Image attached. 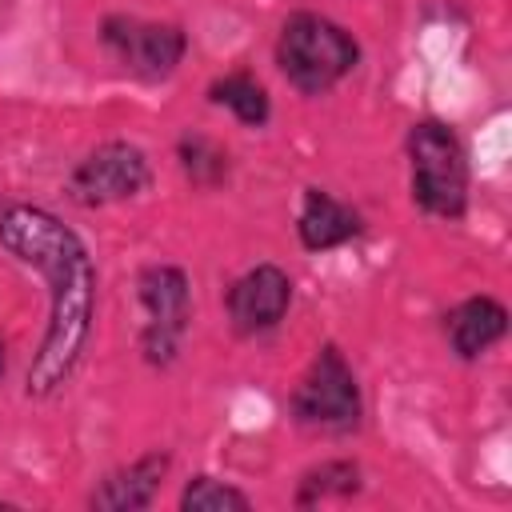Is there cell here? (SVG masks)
Returning a JSON list of instances; mask_svg holds the SVG:
<instances>
[{"instance_id":"cell-1","label":"cell","mask_w":512,"mask_h":512,"mask_svg":"<svg viewBox=\"0 0 512 512\" xmlns=\"http://www.w3.org/2000/svg\"><path fill=\"white\" fill-rule=\"evenodd\" d=\"M0 248L48 284V324L28 364L24 396L52 400L72 384L92 340L100 284L92 248L64 216L28 200H0Z\"/></svg>"},{"instance_id":"cell-2","label":"cell","mask_w":512,"mask_h":512,"mask_svg":"<svg viewBox=\"0 0 512 512\" xmlns=\"http://www.w3.org/2000/svg\"><path fill=\"white\" fill-rule=\"evenodd\" d=\"M408 196L432 220H464L472 200V168L460 132L440 116H420L404 132Z\"/></svg>"},{"instance_id":"cell-3","label":"cell","mask_w":512,"mask_h":512,"mask_svg":"<svg viewBox=\"0 0 512 512\" xmlns=\"http://www.w3.org/2000/svg\"><path fill=\"white\" fill-rule=\"evenodd\" d=\"M360 40L324 12L296 8L280 20L272 60L300 96H328L360 68Z\"/></svg>"},{"instance_id":"cell-4","label":"cell","mask_w":512,"mask_h":512,"mask_svg":"<svg viewBox=\"0 0 512 512\" xmlns=\"http://www.w3.org/2000/svg\"><path fill=\"white\" fill-rule=\"evenodd\" d=\"M288 416L324 436H352L364 428V392L356 380V368L340 352L336 340H324L304 368L300 384L288 396Z\"/></svg>"},{"instance_id":"cell-5","label":"cell","mask_w":512,"mask_h":512,"mask_svg":"<svg viewBox=\"0 0 512 512\" xmlns=\"http://www.w3.org/2000/svg\"><path fill=\"white\" fill-rule=\"evenodd\" d=\"M136 300L144 308L136 336L140 360L148 368H172L192 328V276L180 264H144L136 272Z\"/></svg>"},{"instance_id":"cell-6","label":"cell","mask_w":512,"mask_h":512,"mask_svg":"<svg viewBox=\"0 0 512 512\" xmlns=\"http://www.w3.org/2000/svg\"><path fill=\"white\" fill-rule=\"evenodd\" d=\"M96 36L104 52L144 84L168 80L188 56V32L184 24H172V20H140L128 12H108Z\"/></svg>"},{"instance_id":"cell-7","label":"cell","mask_w":512,"mask_h":512,"mask_svg":"<svg viewBox=\"0 0 512 512\" xmlns=\"http://www.w3.org/2000/svg\"><path fill=\"white\" fill-rule=\"evenodd\" d=\"M152 188V160L140 144L132 140H104L92 152H84L76 160V168L68 172V200L80 208H108V204H124L136 200L140 192Z\"/></svg>"},{"instance_id":"cell-8","label":"cell","mask_w":512,"mask_h":512,"mask_svg":"<svg viewBox=\"0 0 512 512\" xmlns=\"http://www.w3.org/2000/svg\"><path fill=\"white\" fill-rule=\"evenodd\" d=\"M292 296H296V284L292 276L272 264V260H260L252 268H244L228 288H224V316H228V328L240 336V340H256V336H268L284 324L288 308H292Z\"/></svg>"},{"instance_id":"cell-9","label":"cell","mask_w":512,"mask_h":512,"mask_svg":"<svg viewBox=\"0 0 512 512\" xmlns=\"http://www.w3.org/2000/svg\"><path fill=\"white\" fill-rule=\"evenodd\" d=\"M368 228L364 212L352 208L348 200L332 196L320 184H308L300 196V212H296V236L304 252H336L352 240H360Z\"/></svg>"},{"instance_id":"cell-10","label":"cell","mask_w":512,"mask_h":512,"mask_svg":"<svg viewBox=\"0 0 512 512\" xmlns=\"http://www.w3.org/2000/svg\"><path fill=\"white\" fill-rule=\"evenodd\" d=\"M168 472H172V452L152 448V452L136 456L132 464L112 468L104 480H96V488L88 492V508H96V512H144L156 504Z\"/></svg>"},{"instance_id":"cell-11","label":"cell","mask_w":512,"mask_h":512,"mask_svg":"<svg viewBox=\"0 0 512 512\" xmlns=\"http://www.w3.org/2000/svg\"><path fill=\"white\" fill-rule=\"evenodd\" d=\"M444 328V340H448V352L464 364L488 356L504 336H508V308L488 296V292H476V296H464L460 304H452L440 320Z\"/></svg>"},{"instance_id":"cell-12","label":"cell","mask_w":512,"mask_h":512,"mask_svg":"<svg viewBox=\"0 0 512 512\" xmlns=\"http://www.w3.org/2000/svg\"><path fill=\"white\" fill-rule=\"evenodd\" d=\"M204 96H208V104L232 112L236 124H244V128H264L272 120V96H268V88L248 68H236V72L216 76Z\"/></svg>"},{"instance_id":"cell-13","label":"cell","mask_w":512,"mask_h":512,"mask_svg":"<svg viewBox=\"0 0 512 512\" xmlns=\"http://www.w3.org/2000/svg\"><path fill=\"white\" fill-rule=\"evenodd\" d=\"M176 164H180L184 180L192 188H200V192H216V188H224L232 180V156H228V148L220 140L196 132V128L180 132V140H176Z\"/></svg>"},{"instance_id":"cell-14","label":"cell","mask_w":512,"mask_h":512,"mask_svg":"<svg viewBox=\"0 0 512 512\" xmlns=\"http://www.w3.org/2000/svg\"><path fill=\"white\" fill-rule=\"evenodd\" d=\"M360 488H364L360 464L348 460V456H336V460H320V464H312L308 472H300L292 504H296V508H316V504H324V500H348V496H356Z\"/></svg>"},{"instance_id":"cell-15","label":"cell","mask_w":512,"mask_h":512,"mask_svg":"<svg viewBox=\"0 0 512 512\" xmlns=\"http://www.w3.org/2000/svg\"><path fill=\"white\" fill-rule=\"evenodd\" d=\"M180 512H252V496L228 480L196 472L180 488Z\"/></svg>"},{"instance_id":"cell-16","label":"cell","mask_w":512,"mask_h":512,"mask_svg":"<svg viewBox=\"0 0 512 512\" xmlns=\"http://www.w3.org/2000/svg\"><path fill=\"white\" fill-rule=\"evenodd\" d=\"M4 372H8V348H4V340H0V380H4Z\"/></svg>"}]
</instances>
